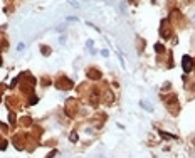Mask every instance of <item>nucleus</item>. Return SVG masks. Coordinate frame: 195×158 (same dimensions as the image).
Segmentation results:
<instances>
[{
	"mask_svg": "<svg viewBox=\"0 0 195 158\" xmlns=\"http://www.w3.org/2000/svg\"><path fill=\"white\" fill-rule=\"evenodd\" d=\"M182 64H183V71H185V72L192 71V59H190L188 56H183V59H182Z\"/></svg>",
	"mask_w": 195,
	"mask_h": 158,
	"instance_id": "f257e3e1",
	"label": "nucleus"
},
{
	"mask_svg": "<svg viewBox=\"0 0 195 158\" xmlns=\"http://www.w3.org/2000/svg\"><path fill=\"white\" fill-rule=\"evenodd\" d=\"M88 76L89 77H99V72H96V71H89Z\"/></svg>",
	"mask_w": 195,
	"mask_h": 158,
	"instance_id": "7ed1b4c3",
	"label": "nucleus"
},
{
	"mask_svg": "<svg viewBox=\"0 0 195 158\" xmlns=\"http://www.w3.org/2000/svg\"><path fill=\"white\" fill-rule=\"evenodd\" d=\"M155 51H158V52H161V51H163V46H160V44H157V46H155Z\"/></svg>",
	"mask_w": 195,
	"mask_h": 158,
	"instance_id": "39448f33",
	"label": "nucleus"
},
{
	"mask_svg": "<svg viewBox=\"0 0 195 158\" xmlns=\"http://www.w3.org/2000/svg\"><path fill=\"white\" fill-rule=\"evenodd\" d=\"M5 148H7V141L0 140V150H5Z\"/></svg>",
	"mask_w": 195,
	"mask_h": 158,
	"instance_id": "20e7f679",
	"label": "nucleus"
},
{
	"mask_svg": "<svg viewBox=\"0 0 195 158\" xmlns=\"http://www.w3.org/2000/svg\"><path fill=\"white\" fill-rule=\"evenodd\" d=\"M141 106H143V108H145V109H146V111H151V109H153V108H151V106L148 104L146 101H141Z\"/></svg>",
	"mask_w": 195,
	"mask_h": 158,
	"instance_id": "f03ea898",
	"label": "nucleus"
},
{
	"mask_svg": "<svg viewBox=\"0 0 195 158\" xmlns=\"http://www.w3.org/2000/svg\"><path fill=\"white\" fill-rule=\"evenodd\" d=\"M101 52H103V56H104V57H108V56H109V52H108L106 49H104V51H101Z\"/></svg>",
	"mask_w": 195,
	"mask_h": 158,
	"instance_id": "423d86ee",
	"label": "nucleus"
}]
</instances>
